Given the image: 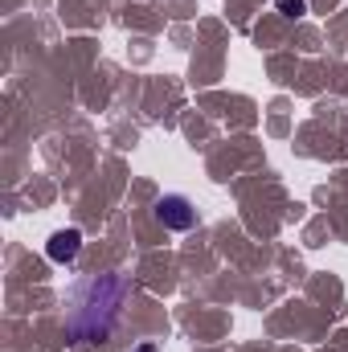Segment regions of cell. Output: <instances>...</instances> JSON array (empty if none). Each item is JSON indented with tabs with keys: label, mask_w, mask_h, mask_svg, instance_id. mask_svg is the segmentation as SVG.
Segmentation results:
<instances>
[{
	"label": "cell",
	"mask_w": 348,
	"mask_h": 352,
	"mask_svg": "<svg viewBox=\"0 0 348 352\" xmlns=\"http://www.w3.org/2000/svg\"><path fill=\"white\" fill-rule=\"evenodd\" d=\"M127 295V283L119 274H98L83 287V295L74 299V311H70V336L83 344V340H98L111 332L115 316H119V303Z\"/></svg>",
	"instance_id": "1"
},
{
	"label": "cell",
	"mask_w": 348,
	"mask_h": 352,
	"mask_svg": "<svg viewBox=\"0 0 348 352\" xmlns=\"http://www.w3.org/2000/svg\"><path fill=\"white\" fill-rule=\"evenodd\" d=\"M156 217H160V226H168V230H193V226H197V209H193V201L180 197V192H168V197L156 201Z\"/></svg>",
	"instance_id": "2"
},
{
	"label": "cell",
	"mask_w": 348,
	"mask_h": 352,
	"mask_svg": "<svg viewBox=\"0 0 348 352\" xmlns=\"http://www.w3.org/2000/svg\"><path fill=\"white\" fill-rule=\"evenodd\" d=\"M78 250H83V234H78V230H58V234L50 238V246H45V254H50L54 263H74Z\"/></svg>",
	"instance_id": "3"
},
{
	"label": "cell",
	"mask_w": 348,
	"mask_h": 352,
	"mask_svg": "<svg viewBox=\"0 0 348 352\" xmlns=\"http://www.w3.org/2000/svg\"><path fill=\"white\" fill-rule=\"evenodd\" d=\"M279 8H283L287 16H303V8H307V4H303V0H279Z\"/></svg>",
	"instance_id": "4"
},
{
	"label": "cell",
	"mask_w": 348,
	"mask_h": 352,
	"mask_svg": "<svg viewBox=\"0 0 348 352\" xmlns=\"http://www.w3.org/2000/svg\"><path fill=\"white\" fill-rule=\"evenodd\" d=\"M135 352H156V344H140Z\"/></svg>",
	"instance_id": "5"
}]
</instances>
